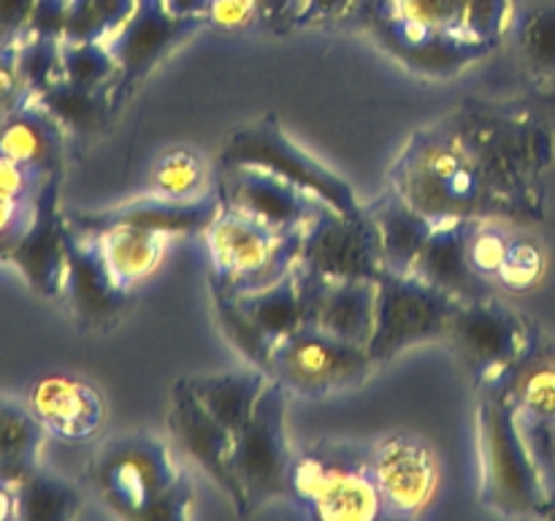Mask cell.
<instances>
[{
  "label": "cell",
  "mask_w": 555,
  "mask_h": 521,
  "mask_svg": "<svg viewBox=\"0 0 555 521\" xmlns=\"http://www.w3.org/2000/svg\"><path fill=\"white\" fill-rule=\"evenodd\" d=\"M287 499L320 521L385 519L369 448L352 443H318L293 454Z\"/></svg>",
  "instance_id": "cell-4"
},
{
  "label": "cell",
  "mask_w": 555,
  "mask_h": 521,
  "mask_svg": "<svg viewBox=\"0 0 555 521\" xmlns=\"http://www.w3.org/2000/svg\"><path fill=\"white\" fill-rule=\"evenodd\" d=\"M263 9V25L271 30H291L298 25L301 0H260Z\"/></svg>",
  "instance_id": "cell-50"
},
{
  "label": "cell",
  "mask_w": 555,
  "mask_h": 521,
  "mask_svg": "<svg viewBox=\"0 0 555 521\" xmlns=\"http://www.w3.org/2000/svg\"><path fill=\"white\" fill-rule=\"evenodd\" d=\"M168 427L173 437L193 456L195 465L228 494L236 505L238 516H244V492L233 470V450H236V434L222 427L190 391L188 378L179 380L171 391V407H168Z\"/></svg>",
  "instance_id": "cell-17"
},
{
  "label": "cell",
  "mask_w": 555,
  "mask_h": 521,
  "mask_svg": "<svg viewBox=\"0 0 555 521\" xmlns=\"http://www.w3.org/2000/svg\"><path fill=\"white\" fill-rule=\"evenodd\" d=\"M47 182V174L36 171V168L25 166V163L16 161V157L0 152V193L14 195V199L36 201Z\"/></svg>",
  "instance_id": "cell-45"
},
{
  "label": "cell",
  "mask_w": 555,
  "mask_h": 521,
  "mask_svg": "<svg viewBox=\"0 0 555 521\" xmlns=\"http://www.w3.org/2000/svg\"><path fill=\"white\" fill-rule=\"evenodd\" d=\"M20 519V492L16 483L0 478V521Z\"/></svg>",
  "instance_id": "cell-51"
},
{
  "label": "cell",
  "mask_w": 555,
  "mask_h": 521,
  "mask_svg": "<svg viewBox=\"0 0 555 521\" xmlns=\"http://www.w3.org/2000/svg\"><path fill=\"white\" fill-rule=\"evenodd\" d=\"M363 0H301V14L298 25H314V22H336L345 20L352 9H358Z\"/></svg>",
  "instance_id": "cell-49"
},
{
  "label": "cell",
  "mask_w": 555,
  "mask_h": 521,
  "mask_svg": "<svg viewBox=\"0 0 555 521\" xmlns=\"http://www.w3.org/2000/svg\"><path fill=\"white\" fill-rule=\"evenodd\" d=\"M513 233L496 223V217H477L469 223V237H466V253L469 264L475 266L477 275L488 282H496L499 266L507 255Z\"/></svg>",
  "instance_id": "cell-39"
},
{
  "label": "cell",
  "mask_w": 555,
  "mask_h": 521,
  "mask_svg": "<svg viewBox=\"0 0 555 521\" xmlns=\"http://www.w3.org/2000/svg\"><path fill=\"white\" fill-rule=\"evenodd\" d=\"M16 65L27 92L38 98L65 79L63 65V38L22 36L16 41Z\"/></svg>",
  "instance_id": "cell-36"
},
{
  "label": "cell",
  "mask_w": 555,
  "mask_h": 521,
  "mask_svg": "<svg viewBox=\"0 0 555 521\" xmlns=\"http://www.w3.org/2000/svg\"><path fill=\"white\" fill-rule=\"evenodd\" d=\"M509 402L515 407L520 434L534 456L540 475L555 499V351H542L537 342L534 351L502 380Z\"/></svg>",
  "instance_id": "cell-15"
},
{
  "label": "cell",
  "mask_w": 555,
  "mask_h": 521,
  "mask_svg": "<svg viewBox=\"0 0 555 521\" xmlns=\"http://www.w3.org/2000/svg\"><path fill=\"white\" fill-rule=\"evenodd\" d=\"M60 182L63 177H49L36 199V215L30 228L9 253V264L22 271L27 285L43 298H63L65 291V239L68 220L60 212Z\"/></svg>",
  "instance_id": "cell-19"
},
{
  "label": "cell",
  "mask_w": 555,
  "mask_h": 521,
  "mask_svg": "<svg viewBox=\"0 0 555 521\" xmlns=\"http://www.w3.org/2000/svg\"><path fill=\"white\" fill-rule=\"evenodd\" d=\"M298 266L328 280H377L385 271L383 244L366 206L358 215H341L320 204L304 223Z\"/></svg>",
  "instance_id": "cell-11"
},
{
  "label": "cell",
  "mask_w": 555,
  "mask_h": 521,
  "mask_svg": "<svg viewBox=\"0 0 555 521\" xmlns=\"http://www.w3.org/2000/svg\"><path fill=\"white\" fill-rule=\"evenodd\" d=\"M133 9L135 0H70L65 41H106Z\"/></svg>",
  "instance_id": "cell-38"
},
{
  "label": "cell",
  "mask_w": 555,
  "mask_h": 521,
  "mask_svg": "<svg viewBox=\"0 0 555 521\" xmlns=\"http://www.w3.org/2000/svg\"><path fill=\"white\" fill-rule=\"evenodd\" d=\"M0 152L47 177H63L65 130L33 98L25 106L14 109L9 117L0 119Z\"/></svg>",
  "instance_id": "cell-25"
},
{
  "label": "cell",
  "mask_w": 555,
  "mask_h": 521,
  "mask_svg": "<svg viewBox=\"0 0 555 521\" xmlns=\"http://www.w3.org/2000/svg\"><path fill=\"white\" fill-rule=\"evenodd\" d=\"M366 209L377 223L385 269L410 275L437 226L423 212H417L410 201L401 199L390 185L377 201L366 204Z\"/></svg>",
  "instance_id": "cell-26"
},
{
  "label": "cell",
  "mask_w": 555,
  "mask_h": 521,
  "mask_svg": "<svg viewBox=\"0 0 555 521\" xmlns=\"http://www.w3.org/2000/svg\"><path fill=\"white\" fill-rule=\"evenodd\" d=\"M171 450L152 434H130L101 450L92 470L98 494L125 519H139L177 481Z\"/></svg>",
  "instance_id": "cell-12"
},
{
  "label": "cell",
  "mask_w": 555,
  "mask_h": 521,
  "mask_svg": "<svg viewBox=\"0 0 555 521\" xmlns=\"http://www.w3.org/2000/svg\"><path fill=\"white\" fill-rule=\"evenodd\" d=\"M65 79L90 90H112L119 65L106 41H65L63 38Z\"/></svg>",
  "instance_id": "cell-37"
},
{
  "label": "cell",
  "mask_w": 555,
  "mask_h": 521,
  "mask_svg": "<svg viewBox=\"0 0 555 521\" xmlns=\"http://www.w3.org/2000/svg\"><path fill=\"white\" fill-rule=\"evenodd\" d=\"M553 505H555V499H553Z\"/></svg>",
  "instance_id": "cell-53"
},
{
  "label": "cell",
  "mask_w": 555,
  "mask_h": 521,
  "mask_svg": "<svg viewBox=\"0 0 555 521\" xmlns=\"http://www.w3.org/2000/svg\"><path fill=\"white\" fill-rule=\"evenodd\" d=\"M459 298L439 291L417 275L388 271L377 277V318L369 340V356L374 364L399 356L417 342L448 334Z\"/></svg>",
  "instance_id": "cell-8"
},
{
  "label": "cell",
  "mask_w": 555,
  "mask_h": 521,
  "mask_svg": "<svg viewBox=\"0 0 555 521\" xmlns=\"http://www.w3.org/2000/svg\"><path fill=\"white\" fill-rule=\"evenodd\" d=\"M469 223L472 220H455L434 228L412 269V275L431 282L459 302H475V298H488L496 293L491 282L482 280L469 264V253H466Z\"/></svg>",
  "instance_id": "cell-24"
},
{
  "label": "cell",
  "mask_w": 555,
  "mask_h": 521,
  "mask_svg": "<svg viewBox=\"0 0 555 521\" xmlns=\"http://www.w3.org/2000/svg\"><path fill=\"white\" fill-rule=\"evenodd\" d=\"M515 47L537 79H555V0H537L515 16Z\"/></svg>",
  "instance_id": "cell-34"
},
{
  "label": "cell",
  "mask_w": 555,
  "mask_h": 521,
  "mask_svg": "<svg viewBox=\"0 0 555 521\" xmlns=\"http://www.w3.org/2000/svg\"><path fill=\"white\" fill-rule=\"evenodd\" d=\"M87 237H95L108 271L117 285L128 293H133L146 277L155 275L171 239L163 231L135 226H114L106 231L87 233Z\"/></svg>",
  "instance_id": "cell-28"
},
{
  "label": "cell",
  "mask_w": 555,
  "mask_h": 521,
  "mask_svg": "<svg viewBox=\"0 0 555 521\" xmlns=\"http://www.w3.org/2000/svg\"><path fill=\"white\" fill-rule=\"evenodd\" d=\"M16 492L22 521H68L81 508L79 488L38 465L16 483Z\"/></svg>",
  "instance_id": "cell-32"
},
{
  "label": "cell",
  "mask_w": 555,
  "mask_h": 521,
  "mask_svg": "<svg viewBox=\"0 0 555 521\" xmlns=\"http://www.w3.org/2000/svg\"><path fill=\"white\" fill-rule=\"evenodd\" d=\"M369 465L390 519H415L437 497V454L417 434H385L369 448Z\"/></svg>",
  "instance_id": "cell-14"
},
{
  "label": "cell",
  "mask_w": 555,
  "mask_h": 521,
  "mask_svg": "<svg viewBox=\"0 0 555 521\" xmlns=\"http://www.w3.org/2000/svg\"><path fill=\"white\" fill-rule=\"evenodd\" d=\"M65 291L63 298L81 329H106L117 323L130 302V293L117 285L95 237L76 233L68 226L65 239Z\"/></svg>",
  "instance_id": "cell-20"
},
{
  "label": "cell",
  "mask_w": 555,
  "mask_h": 521,
  "mask_svg": "<svg viewBox=\"0 0 555 521\" xmlns=\"http://www.w3.org/2000/svg\"><path fill=\"white\" fill-rule=\"evenodd\" d=\"M204 25L206 16L173 14L166 0H135V9L130 11L128 20L106 38L119 65L117 81L112 87L114 109L155 65H160L179 43L195 36Z\"/></svg>",
  "instance_id": "cell-13"
},
{
  "label": "cell",
  "mask_w": 555,
  "mask_h": 521,
  "mask_svg": "<svg viewBox=\"0 0 555 521\" xmlns=\"http://www.w3.org/2000/svg\"><path fill=\"white\" fill-rule=\"evenodd\" d=\"M27 410L41 423L43 432L65 443L90 440L106 418L101 391L90 380L65 372L36 380L27 394Z\"/></svg>",
  "instance_id": "cell-23"
},
{
  "label": "cell",
  "mask_w": 555,
  "mask_h": 521,
  "mask_svg": "<svg viewBox=\"0 0 555 521\" xmlns=\"http://www.w3.org/2000/svg\"><path fill=\"white\" fill-rule=\"evenodd\" d=\"M43 434L27 407L0 396V478L20 483L38 465Z\"/></svg>",
  "instance_id": "cell-31"
},
{
  "label": "cell",
  "mask_w": 555,
  "mask_h": 521,
  "mask_svg": "<svg viewBox=\"0 0 555 521\" xmlns=\"http://www.w3.org/2000/svg\"><path fill=\"white\" fill-rule=\"evenodd\" d=\"M215 313L222 331H225V336L242 351V356L247 358L249 364H255V367L271 372V353H274L276 342L271 340L247 313H244V307L236 302V296L225 291H215Z\"/></svg>",
  "instance_id": "cell-35"
},
{
  "label": "cell",
  "mask_w": 555,
  "mask_h": 521,
  "mask_svg": "<svg viewBox=\"0 0 555 521\" xmlns=\"http://www.w3.org/2000/svg\"><path fill=\"white\" fill-rule=\"evenodd\" d=\"M301 231L304 226L274 231L231 206H222L204 231L215 291L249 293L280 282L298 266Z\"/></svg>",
  "instance_id": "cell-5"
},
{
  "label": "cell",
  "mask_w": 555,
  "mask_h": 521,
  "mask_svg": "<svg viewBox=\"0 0 555 521\" xmlns=\"http://www.w3.org/2000/svg\"><path fill=\"white\" fill-rule=\"evenodd\" d=\"M36 101L63 125V130L79 136L106 130L114 109L112 90H90V87H79L68 79L57 81L52 90L41 92Z\"/></svg>",
  "instance_id": "cell-29"
},
{
  "label": "cell",
  "mask_w": 555,
  "mask_h": 521,
  "mask_svg": "<svg viewBox=\"0 0 555 521\" xmlns=\"http://www.w3.org/2000/svg\"><path fill=\"white\" fill-rule=\"evenodd\" d=\"M220 168L271 171L296 185L298 190L312 195L320 204L341 212V215L363 212V204L358 201L352 185L345 182L339 174L331 171L328 166H323L318 157L309 155L304 147H298L271 114L228 136L225 147L220 152Z\"/></svg>",
  "instance_id": "cell-6"
},
{
  "label": "cell",
  "mask_w": 555,
  "mask_h": 521,
  "mask_svg": "<svg viewBox=\"0 0 555 521\" xmlns=\"http://www.w3.org/2000/svg\"><path fill=\"white\" fill-rule=\"evenodd\" d=\"M388 185L434 226L493 217L486 182L444 119L406 141L390 166Z\"/></svg>",
  "instance_id": "cell-2"
},
{
  "label": "cell",
  "mask_w": 555,
  "mask_h": 521,
  "mask_svg": "<svg viewBox=\"0 0 555 521\" xmlns=\"http://www.w3.org/2000/svg\"><path fill=\"white\" fill-rule=\"evenodd\" d=\"M372 367L369 347L309 323L282 336L271 353V378L301 396H328L352 389Z\"/></svg>",
  "instance_id": "cell-10"
},
{
  "label": "cell",
  "mask_w": 555,
  "mask_h": 521,
  "mask_svg": "<svg viewBox=\"0 0 555 521\" xmlns=\"http://www.w3.org/2000/svg\"><path fill=\"white\" fill-rule=\"evenodd\" d=\"M513 25V0H466L464 33L475 41L496 49Z\"/></svg>",
  "instance_id": "cell-42"
},
{
  "label": "cell",
  "mask_w": 555,
  "mask_h": 521,
  "mask_svg": "<svg viewBox=\"0 0 555 521\" xmlns=\"http://www.w3.org/2000/svg\"><path fill=\"white\" fill-rule=\"evenodd\" d=\"M542 275H545V253H542L540 244L526 237L509 239L507 255H504L496 275L499 288L509 293L531 291L542 280Z\"/></svg>",
  "instance_id": "cell-40"
},
{
  "label": "cell",
  "mask_w": 555,
  "mask_h": 521,
  "mask_svg": "<svg viewBox=\"0 0 555 521\" xmlns=\"http://www.w3.org/2000/svg\"><path fill=\"white\" fill-rule=\"evenodd\" d=\"M211 190L209 166L193 147H171L160 152L146 174V193L168 199H195Z\"/></svg>",
  "instance_id": "cell-33"
},
{
  "label": "cell",
  "mask_w": 555,
  "mask_h": 521,
  "mask_svg": "<svg viewBox=\"0 0 555 521\" xmlns=\"http://www.w3.org/2000/svg\"><path fill=\"white\" fill-rule=\"evenodd\" d=\"M486 182L491 215L542 220L555 171V125L526 103L464 101L444 117Z\"/></svg>",
  "instance_id": "cell-1"
},
{
  "label": "cell",
  "mask_w": 555,
  "mask_h": 521,
  "mask_svg": "<svg viewBox=\"0 0 555 521\" xmlns=\"http://www.w3.org/2000/svg\"><path fill=\"white\" fill-rule=\"evenodd\" d=\"M211 0H166L168 9L173 14H182V16H204L206 9H209Z\"/></svg>",
  "instance_id": "cell-52"
},
{
  "label": "cell",
  "mask_w": 555,
  "mask_h": 521,
  "mask_svg": "<svg viewBox=\"0 0 555 521\" xmlns=\"http://www.w3.org/2000/svg\"><path fill=\"white\" fill-rule=\"evenodd\" d=\"M36 215V201L0 193V260L9 258Z\"/></svg>",
  "instance_id": "cell-43"
},
{
  "label": "cell",
  "mask_w": 555,
  "mask_h": 521,
  "mask_svg": "<svg viewBox=\"0 0 555 521\" xmlns=\"http://www.w3.org/2000/svg\"><path fill=\"white\" fill-rule=\"evenodd\" d=\"M379 9L431 30L464 33L466 0H383Z\"/></svg>",
  "instance_id": "cell-41"
},
{
  "label": "cell",
  "mask_w": 555,
  "mask_h": 521,
  "mask_svg": "<svg viewBox=\"0 0 555 521\" xmlns=\"http://www.w3.org/2000/svg\"><path fill=\"white\" fill-rule=\"evenodd\" d=\"M293 450L287 440V389L271 378L247 427L236 434L233 470L244 492V516L271 499H287Z\"/></svg>",
  "instance_id": "cell-9"
},
{
  "label": "cell",
  "mask_w": 555,
  "mask_h": 521,
  "mask_svg": "<svg viewBox=\"0 0 555 521\" xmlns=\"http://www.w3.org/2000/svg\"><path fill=\"white\" fill-rule=\"evenodd\" d=\"M374 33L390 54L428 76H453L475 60L493 52V47L475 41L466 33L431 30V27L415 25V22L401 20L383 9H377L374 14Z\"/></svg>",
  "instance_id": "cell-21"
},
{
  "label": "cell",
  "mask_w": 555,
  "mask_h": 521,
  "mask_svg": "<svg viewBox=\"0 0 555 521\" xmlns=\"http://www.w3.org/2000/svg\"><path fill=\"white\" fill-rule=\"evenodd\" d=\"M448 336L480 385H496L537 347V331L520 313L496 302V293L459 302Z\"/></svg>",
  "instance_id": "cell-7"
},
{
  "label": "cell",
  "mask_w": 555,
  "mask_h": 521,
  "mask_svg": "<svg viewBox=\"0 0 555 521\" xmlns=\"http://www.w3.org/2000/svg\"><path fill=\"white\" fill-rule=\"evenodd\" d=\"M204 16L206 25L220 27V30H247V27L263 25L260 0H211Z\"/></svg>",
  "instance_id": "cell-44"
},
{
  "label": "cell",
  "mask_w": 555,
  "mask_h": 521,
  "mask_svg": "<svg viewBox=\"0 0 555 521\" xmlns=\"http://www.w3.org/2000/svg\"><path fill=\"white\" fill-rule=\"evenodd\" d=\"M233 296L242 304L244 313L274 342H280L282 336L293 334V331L304 326V304L301 291H298L296 269L287 277H282L280 282H271V285L249 293H233Z\"/></svg>",
  "instance_id": "cell-30"
},
{
  "label": "cell",
  "mask_w": 555,
  "mask_h": 521,
  "mask_svg": "<svg viewBox=\"0 0 555 521\" xmlns=\"http://www.w3.org/2000/svg\"><path fill=\"white\" fill-rule=\"evenodd\" d=\"M480 499L507 516H537L551 508V494L520 434L515 407L502 385H480Z\"/></svg>",
  "instance_id": "cell-3"
},
{
  "label": "cell",
  "mask_w": 555,
  "mask_h": 521,
  "mask_svg": "<svg viewBox=\"0 0 555 521\" xmlns=\"http://www.w3.org/2000/svg\"><path fill=\"white\" fill-rule=\"evenodd\" d=\"M70 0H36L27 20L25 36H47V38H65L68 27Z\"/></svg>",
  "instance_id": "cell-47"
},
{
  "label": "cell",
  "mask_w": 555,
  "mask_h": 521,
  "mask_svg": "<svg viewBox=\"0 0 555 521\" xmlns=\"http://www.w3.org/2000/svg\"><path fill=\"white\" fill-rule=\"evenodd\" d=\"M271 383V372L249 364L247 369H231V372L215 374H193L188 378L190 391L195 399L217 418L233 434L242 432L247 421L253 418L255 405L266 385Z\"/></svg>",
  "instance_id": "cell-27"
},
{
  "label": "cell",
  "mask_w": 555,
  "mask_h": 521,
  "mask_svg": "<svg viewBox=\"0 0 555 521\" xmlns=\"http://www.w3.org/2000/svg\"><path fill=\"white\" fill-rule=\"evenodd\" d=\"M190 505H193V486L188 475L179 472L177 481L146 508L141 521H184L190 516Z\"/></svg>",
  "instance_id": "cell-46"
},
{
  "label": "cell",
  "mask_w": 555,
  "mask_h": 521,
  "mask_svg": "<svg viewBox=\"0 0 555 521\" xmlns=\"http://www.w3.org/2000/svg\"><path fill=\"white\" fill-rule=\"evenodd\" d=\"M220 209L222 195L220 190L211 188L195 199H168V195L144 193L101 212H70V215H65V220L76 233H98L114 226H135L163 231L168 237H184V233H204L206 226L220 215Z\"/></svg>",
  "instance_id": "cell-16"
},
{
  "label": "cell",
  "mask_w": 555,
  "mask_h": 521,
  "mask_svg": "<svg viewBox=\"0 0 555 521\" xmlns=\"http://www.w3.org/2000/svg\"><path fill=\"white\" fill-rule=\"evenodd\" d=\"M36 0H0V43H14L25 36Z\"/></svg>",
  "instance_id": "cell-48"
},
{
  "label": "cell",
  "mask_w": 555,
  "mask_h": 521,
  "mask_svg": "<svg viewBox=\"0 0 555 521\" xmlns=\"http://www.w3.org/2000/svg\"><path fill=\"white\" fill-rule=\"evenodd\" d=\"M220 171L217 190L222 195V206H231L274 231L301 228L320 206L312 195L271 171L260 168H220Z\"/></svg>",
  "instance_id": "cell-22"
},
{
  "label": "cell",
  "mask_w": 555,
  "mask_h": 521,
  "mask_svg": "<svg viewBox=\"0 0 555 521\" xmlns=\"http://www.w3.org/2000/svg\"><path fill=\"white\" fill-rule=\"evenodd\" d=\"M304 323L369 347L377 318V280H328L296 266Z\"/></svg>",
  "instance_id": "cell-18"
}]
</instances>
